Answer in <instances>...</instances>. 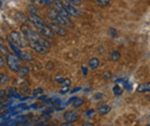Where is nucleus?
<instances>
[{
	"mask_svg": "<svg viewBox=\"0 0 150 126\" xmlns=\"http://www.w3.org/2000/svg\"><path fill=\"white\" fill-rule=\"evenodd\" d=\"M79 112H76L75 110H69V111H66L65 113H64V118H65V120H67V122H71V123H74L76 122L77 119H79Z\"/></svg>",
	"mask_w": 150,
	"mask_h": 126,
	"instance_id": "1a4fd4ad",
	"label": "nucleus"
},
{
	"mask_svg": "<svg viewBox=\"0 0 150 126\" xmlns=\"http://www.w3.org/2000/svg\"><path fill=\"white\" fill-rule=\"evenodd\" d=\"M120 57H121V55H120V53H119L118 51H112V52H110V54H109L110 61H113V62L118 61Z\"/></svg>",
	"mask_w": 150,
	"mask_h": 126,
	"instance_id": "ddd939ff",
	"label": "nucleus"
},
{
	"mask_svg": "<svg viewBox=\"0 0 150 126\" xmlns=\"http://www.w3.org/2000/svg\"><path fill=\"white\" fill-rule=\"evenodd\" d=\"M83 104V100L81 97H74L73 99V107L74 108H79Z\"/></svg>",
	"mask_w": 150,
	"mask_h": 126,
	"instance_id": "f3484780",
	"label": "nucleus"
},
{
	"mask_svg": "<svg viewBox=\"0 0 150 126\" xmlns=\"http://www.w3.org/2000/svg\"><path fill=\"white\" fill-rule=\"evenodd\" d=\"M28 46L34 51V52H36L38 54H46V53H49V48H46L45 46H43V45H40V44H38V42H35V41H28Z\"/></svg>",
	"mask_w": 150,
	"mask_h": 126,
	"instance_id": "6e6552de",
	"label": "nucleus"
},
{
	"mask_svg": "<svg viewBox=\"0 0 150 126\" xmlns=\"http://www.w3.org/2000/svg\"><path fill=\"white\" fill-rule=\"evenodd\" d=\"M136 90L139 93H148V92H150V83H144V84L139 85Z\"/></svg>",
	"mask_w": 150,
	"mask_h": 126,
	"instance_id": "f8f14e48",
	"label": "nucleus"
},
{
	"mask_svg": "<svg viewBox=\"0 0 150 126\" xmlns=\"http://www.w3.org/2000/svg\"><path fill=\"white\" fill-rule=\"evenodd\" d=\"M49 26L53 30V32L57 33L58 36H60V37L67 36V30H66V28H65L64 25H61V24H59V23L52 21V22L49 23Z\"/></svg>",
	"mask_w": 150,
	"mask_h": 126,
	"instance_id": "423d86ee",
	"label": "nucleus"
},
{
	"mask_svg": "<svg viewBox=\"0 0 150 126\" xmlns=\"http://www.w3.org/2000/svg\"><path fill=\"white\" fill-rule=\"evenodd\" d=\"M8 41L13 42L14 45H16L20 48H25V46L28 45V42H27L24 36L22 35V32L15 31V30H13V31L9 33V36H8Z\"/></svg>",
	"mask_w": 150,
	"mask_h": 126,
	"instance_id": "7ed1b4c3",
	"label": "nucleus"
},
{
	"mask_svg": "<svg viewBox=\"0 0 150 126\" xmlns=\"http://www.w3.org/2000/svg\"><path fill=\"white\" fill-rule=\"evenodd\" d=\"M110 111H111V108H110L109 106H102L100 108L97 110V112H98L99 115H102V116H104V115H108Z\"/></svg>",
	"mask_w": 150,
	"mask_h": 126,
	"instance_id": "dca6fc26",
	"label": "nucleus"
},
{
	"mask_svg": "<svg viewBox=\"0 0 150 126\" xmlns=\"http://www.w3.org/2000/svg\"><path fill=\"white\" fill-rule=\"evenodd\" d=\"M11 81V77L6 73H0V85H6Z\"/></svg>",
	"mask_w": 150,
	"mask_h": 126,
	"instance_id": "4468645a",
	"label": "nucleus"
},
{
	"mask_svg": "<svg viewBox=\"0 0 150 126\" xmlns=\"http://www.w3.org/2000/svg\"><path fill=\"white\" fill-rule=\"evenodd\" d=\"M149 100H150V96H149Z\"/></svg>",
	"mask_w": 150,
	"mask_h": 126,
	"instance_id": "72a5a7b5",
	"label": "nucleus"
},
{
	"mask_svg": "<svg viewBox=\"0 0 150 126\" xmlns=\"http://www.w3.org/2000/svg\"><path fill=\"white\" fill-rule=\"evenodd\" d=\"M71 83H72V81H71V79L65 78V79H64V81H62V86H68V87H69V86H71Z\"/></svg>",
	"mask_w": 150,
	"mask_h": 126,
	"instance_id": "393cba45",
	"label": "nucleus"
},
{
	"mask_svg": "<svg viewBox=\"0 0 150 126\" xmlns=\"http://www.w3.org/2000/svg\"><path fill=\"white\" fill-rule=\"evenodd\" d=\"M95 112V110H89V111H88V113H87V116H90V115H91V113H94Z\"/></svg>",
	"mask_w": 150,
	"mask_h": 126,
	"instance_id": "7c9ffc66",
	"label": "nucleus"
},
{
	"mask_svg": "<svg viewBox=\"0 0 150 126\" xmlns=\"http://www.w3.org/2000/svg\"><path fill=\"white\" fill-rule=\"evenodd\" d=\"M18 74H19V77H25V76H28V73H29V68L28 67H20V69H19V71L16 72Z\"/></svg>",
	"mask_w": 150,
	"mask_h": 126,
	"instance_id": "2eb2a0df",
	"label": "nucleus"
},
{
	"mask_svg": "<svg viewBox=\"0 0 150 126\" xmlns=\"http://www.w3.org/2000/svg\"><path fill=\"white\" fill-rule=\"evenodd\" d=\"M16 18H18L19 21H21L22 23H25V22L28 21V17H27L23 13H21V12H18V13H16Z\"/></svg>",
	"mask_w": 150,
	"mask_h": 126,
	"instance_id": "6ab92c4d",
	"label": "nucleus"
},
{
	"mask_svg": "<svg viewBox=\"0 0 150 126\" xmlns=\"http://www.w3.org/2000/svg\"><path fill=\"white\" fill-rule=\"evenodd\" d=\"M5 63L8 67V69L13 72H18L21 67L19 56L16 54H12V53L5 55Z\"/></svg>",
	"mask_w": 150,
	"mask_h": 126,
	"instance_id": "f03ea898",
	"label": "nucleus"
},
{
	"mask_svg": "<svg viewBox=\"0 0 150 126\" xmlns=\"http://www.w3.org/2000/svg\"><path fill=\"white\" fill-rule=\"evenodd\" d=\"M43 92H44V90H43V88H40V87H39V88H36V90H33V95H34V96H37V95L43 94Z\"/></svg>",
	"mask_w": 150,
	"mask_h": 126,
	"instance_id": "5701e85b",
	"label": "nucleus"
},
{
	"mask_svg": "<svg viewBox=\"0 0 150 126\" xmlns=\"http://www.w3.org/2000/svg\"><path fill=\"white\" fill-rule=\"evenodd\" d=\"M20 60H23V61H25V62H31V61H34V55L31 54L30 52H28V51H21V54L19 56Z\"/></svg>",
	"mask_w": 150,
	"mask_h": 126,
	"instance_id": "9d476101",
	"label": "nucleus"
},
{
	"mask_svg": "<svg viewBox=\"0 0 150 126\" xmlns=\"http://www.w3.org/2000/svg\"><path fill=\"white\" fill-rule=\"evenodd\" d=\"M109 35H110L111 37H113V38H115V36H117V31H115V29L111 28V29L109 30Z\"/></svg>",
	"mask_w": 150,
	"mask_h": 126,
	"instance_id": "a878e982",
	"label": "nucleus"
},
{
	"mask_svg": "<svg viewBox=\"0 0 150 126\" xmlns=\"http://www.w3.org/2000/svg\"><path fill=\"white\" fill-rule=\"evenodd\" d=\"M62 5L65 7V9L67 10V13L71 15V17H81V12L79 9H76V7L71 5L68 1H62Z\"/></svg>",
	"mask_w": 150,
	"mask_h": 126,
	"instance_id": "0eeeda50",
	"label": "nucleus"
},
{
	"mask_svg": "<svg viewBox=\"0 0 150 126\" xmlns=\"http://www.w3.org/2000/svg\"><path fill=\"white\" fill-rule=\"evenodd\" d=\"M88 67H89V69H91V70L97 69V68L99 67V60H98L97 57H91V58L89 60V62H88Z\"/></svg>",
	"mask_w": 150,
	"mask_h": 126,
	"instance_id": "9b49d317",
	"label": "nucleus"
},
{
	"mask_svg": "<svg viewBox=\"0 0 150 126\" xmlns=\"http://www.w3.org/2000/svg\"><path fill=\"white\" fill-rule=\"evenodd\" d=\"M99 6L102 7H108L110 3H111V0H95Z\"/></svg>",
	"mask_w": 150,
	"mask_h": 126,
	"instance_id": "4be33fe9",
	"label": "nucleus"
},
{
	"mask_svg": "<svg viewBox=\"0 0 150 126\" xmlns=\"http://www.w3.org/2000/svg\"><path fill=\"white\" fill-rule=\"evenodd\" d=\"M93 123H83V126H93Z\"/></svg>",
	"mask_w": 150,
	"mask_h": 126,
	"instance_id": "c756f323",
	"label": "nucleus"
},
{
	"mask_svg": "<svg viewBox=\"0 0 150 126\" xmlns=\"http://www.w3.org/2000/svg\"><path fill=\"white\" fill-rule=\"evenodd\" d=\"M45 68L49 69V70H52V69H53V63H52V62H47L46 65H45Z\"/></svg>",
	"mask_w": 150,
	"mask_h": 126,
	"instance_id": "cd10ccee",
	"label": "nucleus"
},
{
	"mask_svg": "<svg viewBox=\"0 0 150 126\" xmlns=\"http://www.w3.org/2000/svg\"><path fill=\"white\" fill-rule=\"evenodd\" d=\"M35 28L37 29L38 32L43 37H45V38L52 39V38H54V36H56V33L53 32V30H52V29L49 26V24H46V23H43V24L37 25V26H35Z\"/></svg>",
	"mask_w": 150,
	"mask_h": 126,
	"instance_id": "20e7f679",
	"label": "nucleus"
},
{
	"mask_svg": "<svg viewBox=\"0 0 150 126\" xmlns=\"http://www.w3.org/2000/svg\"><path fill=\"white\" fill-rule=\"evenodd\" d=\"M9 53V48L6 46V45H4V44H0V54L1 55H7Z\"/></svg>",
	"mask_w": 150,
	"mask_h": 126,
	"instance_id": "a211bd4d",
	"label": "nucleus"
},
{
	"mask_svg": "<svg viewBox=\"0 0 150 126\" xmlns=\"http://www.w3.org/2000/svg\"><path fill=\"white\" fill-rule=\"evenodd\" d=\"M7 92H8V93H13V92H15V88H13V87L7 88Z\"/></svg>",
	"mask_w": 150,
	"mask_h": 126,
	"instance_id": "c85d7f7f",
	"label": "nucleus"
},
{
	"mask_svg": "<svg viewBox=\"0 0 150 126\" xmlns=\"http://www.w3.org/2000/svg\"><path fill=\"white\" fill-rule=\"evenodd\" d=\"M52 8H54L61 16L71 19V15H69V14L67 13V10L65 9V7H64V5H62V1H60V0H53V1H52Z\"/></svg>",
	"mask_w": 150,
	"mask_h": 126,
	"instance_id": "39448f33",
	"label": "nucleus"
},
{
	"mask_svg": "<svg viewBox=\"0 0 150 126\" xmlns=\"http://www.w3.org/2000/svg\"><path fill=\"white\" fill-rule=\"evenodd\" d=\"M5 95V90H0V96H4Z\"/></svg>",
	"mask_w": 150,
	"mask_h": 126,
	"instance_id": "2f4dec72",
	"label": "nucleus"
},
{
	"mask_svg": "<svg viewBox=\"0 0 150 126\" xmlns=\"http://www.w3.org/2000/svg\"><path fill=\"white\" fill-rule=\"evenodd\" d=\"M0 44H4V39H2V37L0 36Z\"/></svg>",
	"mask_w": 150,
	"mask_h": 126,
	"instance_id": "473e14b6",
	"label": "nucleus"
},
{
	"mask_svg": "<svg viewBox=\"0 0 150 126\" xmlns=\"http://www.w3.org/2000/svg\"><path fill=\"white\" fill-rule=\"evenodd\" d=\"M47 15H49V18L51 21L57 22V23L64 25L65 28H74V24L72 23V21L68 19V18H65L64 16H61L54 8H50L49 12H47Z\"/></svg>",
	"mask_w": 150,
	"mask_h": 126,
	"instance_id": "f257e3e1",
	"label": "nucleus"
},
{
	"mask_svg": "<svg viewBox=\"0 0 150 126\" xmlns=\"http://www.w3.org/2000/svg\"><path fill=\"white\" fill-rule=\"evenodd\" d=\"M5 64H6V63H5V57L0 54V69H1V68H4V67H5Z\"/></svg>",
	"mask_w": 150,
	"mask_h": 126,
	"instance_id": "bb28decb",
	"label": "nucleus"
},
{
	"mask_svg": "<svg viewBox=\"0 0 150 126\" xmlns=\"http://www.w3.org/2000/svg\"><path fill=\"white\" fill-rule=\"evenodd\" d=\"M27 9H28L29 14H38L37 7H36V6H34V5H29V6L27 7Z\"/></svg>",
	"mask_w": 150,
	"mask_h": 126,
	"instance_id": "412c9836",
	"label": "nucleus"
},
{
	"mask_svg": "<svg viewBox=\"0 0 150 126\" xmlns=\"http://www.w3.org/2000/svg\"><path fill=\"white\" fill-rule=\"evenodd\" d=\"M71 5H73L75 7H77V6H80L81 5V0H67Z\"/></svg>",
	"mask_w": 150,
	"mask_h": 126,
	"instance_id": "b1692460",
	"label": "nucleus"
},
{
	"mask_svg": "<svg viewBox=\"0 0 150 126\" xmlns=\"http://www.w3.org/2000/svg\"><path fill=\"white\" fill-rule=\"evenodd\" d=\"M112 90H113V94H114L115 96H119V95H121V93H122V90H121V87H120L119 85H114Z\"/></svg>",
	"mask_w": 150,
	"mask_h": 126,
	"instance_id": "aec40b11",
	"label": "nucleus"
}]
</instances>
